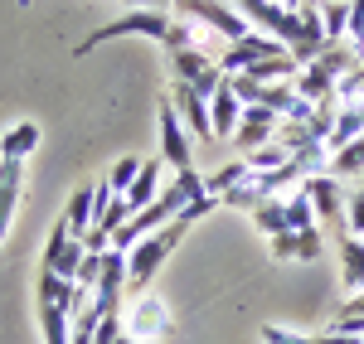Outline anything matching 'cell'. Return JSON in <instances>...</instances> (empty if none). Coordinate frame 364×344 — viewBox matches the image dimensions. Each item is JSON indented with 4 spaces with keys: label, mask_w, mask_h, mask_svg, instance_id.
Masks as SVG:
<instances>
[{
    "label": "cell",
    "mask_w": 364,
    "mask_h": 344,
    "mask_svg": "<svg viewBox=\"0 0 364 344\" xmlns=\"http://www.w3.org/2000/svg\"><path fill=\"white\" fill-rule=\"evenodd\" d=\"M190 233V223L185 218H175V223H166V228H156L151 238H141L136 248L127 253V291L132 296H146V287L156 282V272H161V262L180 248V238Z\"/></svg>",
    "instance_id": "6da1fadb"
},
{
    "label": "cell",
    "mask_w": 364,
    "mask_h": 344,
    "mask_svg": "<svg viewBox=\"0 0 364 344\" xmlns=\"http://www.w3.org/2000/svg\"><path fill=\"white\" fill-rule=\"evenodd\" d=\"M170 20H185V25H195V29H209V34H219L224 44H238V39L252 34V25L228 5V0H175V5H170Z\"/></svg>",
    "instance_id": "7a4b0ae2"
},
{
    "label": "cell",
    "mask_w": 364,
    "mask_h": 344,
    "mask_svg": "<svg viewBox=\"0 0 364 344\" xmlns=\"http://www.w3.org/2000/svg\"><path fill=\"white\" fill-rule=\"evenodd\" d=\"M73 306H78V287L54 277V272H39V325H44V344H68Z\"/></svg>",
    "instance_id": "3957f363"
},
{
    "label": "cell",
    "mask_w": 364,
    "mask_h": 344,
    "mask_svg": "<svg viewBox=\"0 0 364 344\" xmlns=\"http://www.w3.org/2000/svg\"><path fill=\"white\" fill-rule=\"evenodd\" d=\"M127 34H146V39H156V44L166 49L170 15H166V10H132V15H122V20H112V25L92 29V39H87V44H78V54L97 49V44H107V39H127Z\"/></svg>",
    "instance_id": "277c9868"
},
{
    "label": "cell",
    "mask_w": 364,
    "mask_h": 344,
    "mask_svg": "<svg viewBox=\"0 0 364 344\" xmlns=\"http://www.w3.org/2000/svg\"><path fill=\"white\" fill-rule=\"evenodd\" d=\"M170 83H190L209 102L219 83H224V68H219V58H209L204 49H175L170 54Z\"/></svg>",
    "instance_id": "5b68a950"
},
{
    "label": "cell",
    "mask_w": 364,
    "mask_h": 344,
    "mask_svg": "<svg viewBox=\"0 0 364 344\" xmlns=\"http://www.w3.org/2000/svg\"><path fill=\"white\" fill-rule=\"evenodd\" d=\"M122 325H127V340H136V344H161V340H170V330H175L161 296H136V301L122 311Z\"/></svg>",
    "instance_id": "8992f818"
},
{
    "label": "cell",
    "mask_w": 364,
    "mask_h": 344,
    "mask_svg": "<svg viewBox=\"0 0 364 344\" xmlns=\"http://www.w3.org/2000/svg\"><path fill=\"white\" fill-rule=\"evenodd\" d=\"M170 107L180 116V126L190 131L195 145H214V121H209V102L199 97L190 83H170Z\"/></svg>",
    "instance_id": "52a82bcc"
},
{
    "label": "cell",
    "mask_w": 364,
    "mask_h": 344,
    "mask_svg": "<svg viewBox=\"0 0 364 344\" xmlns=\"http://www.w3.org/2000/svg\"><path fill=\"white\" fill-rule=\"evenodd\" d=\"M161 165H170L175 174L195 170V141H190V131L180 126V116H175V107H161Z\"/></svg>",
    "instance_id": "ba28073f"
},
{
    "label": "cell",
    "mask_w": 364,
    "mask_h": 344,
    "mask_svg": "<svg viewBox=\"0 0 364 344\" xmlns=\"http://www.w3.org/2000/svg\"><path fill=\"white\" fill-rule=\"evenodd\" d=\"M287 54L277 39H267V34H257L252 29L248 39H238V44H224V54H219V68H224V78H233V73H248V68H257V63H267V58Z\"/></svg>",
    "instance_id": "9c48e42d"
},
{
    "label": "cell",
    "mask_w": 364,
    "mask_h": 344,
    "mask_svg": "<svg viewBox=\"0 0 364 344\" xmlns=\"http://www.w3.org/2000/svg\"><path fill=\"white\" fill-rule=\"evenodd\" d=\"M83 257H87V243H83V238H73L63 223H54V238L44 243V272H54V277H63V282H73L78 267H83Z\"/></svg>",
    "instance_id": "30bf717a"
},
{
    "label": "cell",
    "mask_w": 364,
    "mask_h": 344,
    "mask_svg": "<svg viewBox=\"0 0 364 344\" xmlns=\"http://www.w3.org/2000/svg\"><path fill=\"white\" fill-rule=\"evenodd\" d=\"M301 194L316 209V223H331V228H345V199H340V184L331 174H311L301 184Z\"/></svg>",
    "instance_id": "8fae6325"
},
{
    "label": "cell",
    "mask_w": 364,
    "mask_h": 344,
    "mask_svg": "<svg viewBox=\"0 0 364 344\" xmlns=\"http://www.w3.org/2000/svg\"><path fill=\"white\" fill-rule=\"evenodd\" d=\"M277 126H282V116L272 112V107H243V121H238L233 141L252 155V150H262V145L277 141Z\"/></svg>",
    "instance_id": "7c38bea8"
},
{
    "label": "cell",
    "mask_w": 364,
    "mask_h": 344,
    "mask_svg": "<svg viewBox=\"0 0 364 344\" xmlns=\"http://www.w3.org/2000/svg\"><path fill=\"white\" fill-rule=\"evenodd\" d=\"M272 243V262H316L321 248H326V233L321 228H306V233H277L267 238Z\"/></svg>",
    "instance_id": "4fadbf2b"
},
{
    "label": "cell",
    "mask_w": 364,
    "mask_h": 344,
    "mask_svg": "<svg viewBox=\"0 0 364 344\" xmlns=\"http://www.w3.org/2000/svg\"><path fill=\"white\" fill-rule=\"evenodd\" d=\"M209 121H214V141H228L233 131H238V121H243V102H238V92L233 83H219V92L209 97Z\"/></svg>",
    "instance_id": "5bb4252c"
},
{
    "label": "cell",
    "mask_w": 364,
    "mask_h": 344,
    "mask_svg": "<svg viewBox=\"0 0 364 344\" xmlns=\"http://www.w3.org/2000/svg\"><path fill=\"white\" fill-rule=\"evenodd\" d=\"M20 184H25V165L20 160H0V248H5L15 209H20Z\"/></svg>",
    "instance_id": "9a60e30c"
},
{
    "label": "cell",
    "mask_w": 364,
    "mask_h": 344,
    "mask_svg": "<svg viewBox=\"0 0 364 344\" xmlns=\"http://www.w3.org/2000/svg\"><path fill=\"white\" fill-rule=\"evenodd\" d=\"M92 204H97V184H78L58 223L73 233V238H87V233H92Z\"/></svg>",
    "instance_id": "2e32d148"
},
{
    "label": "cell",
    "mask_w": 364,
    "mask_h": 344,
    "mask_svg": "<svg viewBox=\"0 0 364 344\" xmlns=\"http://www.w3.org/2000/svg\"><path fill=\"white\" fill-rule=\"evenodd\" d=\"M161 189H166V179H161V160H141V174L132 179V189H127L122 199H127V209H132V213H141L146 204H156V194H161Z\"/></svg>",
    "instance_id": "e0dca14e"
},
{
    "label": "cell",
    "mask_w": 364,
    "mask_h": 344,
    "mask_svg": "<svg viewBox=\"0 0 364 344\" xmlns=\"http://www.w3.org/2000/svg\"><path fill=\"white\" fill-rule=\"evenodd\" d=\"M34 145H39V126H34V121H15V126L0 136V160H20V165H25L29 155H34Z\"/></svg>",
    "instance_id": "ac0fdd59"
},
{
    "label": "cell",
    "mask_w": 364,
    "mask_h": 344,
    "mask_svg": "<svg viewBox=\"0 0 364 344\" xmlns=\"http://www.w3.org/2000/svg\"><path fill=\"white\" fill-rule=\"evenodd\" d=\"M360 136H364V112H360V107H340L336 126H331V136H326V150L336 155V150H345V145L360 141Z\"/></svg>",
    "instance_id": "d6986e66"
},
{
    "label": "cell",
    "mask_w": 364,
    "mask_h": 344,
    "mask_svg": "<svg viewBox=\"0 0 364 344\" xmlns=\"http://www.w3.org/2000/svg\"><path fill=\"white\" fill-rule=\"evenodd\" d=\"M340 262H345V267H340V272H345V287L364 291V243L360 238H350V233L340 238Z\"/></svg>",
    "instance_id": "ffe728a7"
},
{
    "label": "cell",
    "mask_w": 364,
    "mask_h": 344,
    "mask_svg": "<svg viewBox=\"0 0 364 344\" xmlns=\"http://www.w3.org/2000/svg\"><path fill=\"white\" fill-rule=\"evenodd\" d=\"M326 174H331V179H355V174H364V136L360 141H350L345 145V150H336V155H331V165H326Z\"/></svg>",
    "instance_id": "44dd1931"
},
{
    "label": "cell",
    "mask_w": 364,
    "mask_h": 344,
    "mask_svg": "<svg viewBox=\"0 0 364 344\" xmlns=\"http://www.w3.org/2000/svg\"><path fill=\"white\" fill-rule=\"evenodd\" d=\"M321 25H326V44H345V34H350V5L321 0Z\"/></svg>",
    "instance_id": "7402d4cb"
},
{
    "label": "cell",
    "mask_w": 364,
    "mask_h": 344,
    "mask_svg": "<svg viewBox=\"0 0 364 344\" xmlns=\"http://www.w3.org/2000/svg\"><path fill=\"white\" fill-rule=\"evenodd\" d=\"M252 223L267 233V238H277V233H287V199H267L252 209Z\"/></svg>",
    "instance_id": "603a6c76"
},
{
    "label": "cell",
    "mask_w": 364,
    "mask_h": 344,
    "mask_svg": "<svg viewBox=\"0 0 364 344\" xmlns=\"http://www.w3.org/2000/svg\"><path fill=\"white\" fill-rule=\"evenodd\" d=\"M336 102L340 107H364V58L336 83Z\"/></svg>",
    "instance_id": "cb8c5ba5"
},
{
    "label": "cell",
    "mask_w": 364,
    "mask_h": 344,
    "mask_svg": "<svg viewBox=\"0 0 364 344\" xmlns=\"http://www.w3.org/2000/svg\"><path fill=\"white\" fill-rule=\"evenodd\" d=\"M243 174H248V165H243V160H233V165H224V170H214V174H204V194H214V199L224 204V194L238 184V179H243Z\"/></svg>",
    "instance_id": "d4e9b609"
},
{
    "label": "cell",
    "mask_w": 364,
    "mask_h": 344,
    "mask_svg": "<svg viewBox=\"0 0 364 344\" xmlns=\"http://www.w3.org/2000/svg\"><path fill=\"white\" fill-rule=\"evenodd\" d=\"M306 228H321L316 223V209H311L306 194H291L287 199V233H306Z\"/></svg>",
    "instance_id": "484cf974"
},
{
    "label": "cell",
    "mask_w": 364,
    "mask_h": 344,
    "mask_svg": "<svg viewBox=\"0 0 364 344\" xmlns=\"http://www.w3.org/2000/svg\"><path fill=\"white\" fill-rule=\"evenodd\" d=\"M291 155L282 150L277 141L272 145H262V150H252V155H243V165H248V174H267V170H277V165H287Z\"/></svg>",
    "instance_id": "4316f807"
},
{
    "label": "cell",
    "mask_w": 364,
    "mask_h": 344,
    "mask_svg": "<svg viewBox=\"0 0 364 344\" xmlns=\"http://www.w3.org/2000/svg\"><path fill=\"white\" fill-rule=\"evenodd\" d=\"M136 174H141V155H122V160L112 165V174H107V189L122 199V194L132 189V179H136Z\"/></svg>",
    "instance_id": "83f0119b"
},
{
    "label": "cell",
    "mask_w": 364,
    "mask_h": 344,
    "mask_svg": "<svg viewBox=\"0 0 364 344\" xmlns=\"http://www.w3.org/2000/svg\"><path fill=\"white\" fill-rule=\"evenodd\" d=\"M345 233L364 243V184L350 194V204H345Z\"/></svg>",
    "instance_id": "f1b7e54d"
},
{
    "label": "cell",
    "mask_w": 364,
    "mask_h": 344,
    "mask_svg": "<svg viewBox=\"0 0 364 344\" xmlns=\"http://www.w3.org/2000/svg\"><path fill=\"white\" fill-rule=\"evenodd\" d=\"M127 335V325H122V311H107V316L97 320V330H92V344H117Z\"/></svg>",
    "instance_id": "f546056e"
},
{
    "label": "cell",
    "mask_w": 364,
    "mask_h": 344,
    "mask_svg": "<svg viewBox=\"0 0 364 344\" xmlns=\"http://www.w3.org/2000/svg\"><path fill=\"white\" fill-rule=\"evenodd\" d=\"M345 44L364 58V0H350V34H345Z\"/></svg>",
    "instance_id": "4dcf8cb0"
},
{
    "label": "cell",
    "mask_w": 364,
    "mask_h": 344,
    "mask_svg": "<svg viewBox=\"0 0 364 344\" xmlns=\"http://www.w3.org/2000/svg\"><path fill=\"white\" fill-rule=\"evenodd\" d=\"M262 344H311V335L282 330V325H262Z\"/></svg>",
    "instance_id": "1f68e13d"
},
{
    "label": "cell",
    "mask_w": 364,
    "mask_h": 344,
    "mask_svg": "<svg viewBox=\"0 0 364 344\" xmlns=\"http://www.w3.org/2000/svg\"><path fill=\"white\" fill-rule=\"evenodd\" d=\"M311 344H364V335H345V330H331V335H316Z\"/></svg>",
    "instance_id": "d6a6232c"
},
{
    "label": "cell",
    "mask_w": 364,
    "mask_h": 344,
    "mask_svg": "<svg viewBox=\"0 0 364 344\" xmlns=\"http://www.w3.org/2000/svg\"><path fill=\"white\" fill-rule=\"evenodd\" d=\"M136 10H166V5H175V0H132Z\"/></svg>",
    "instance_id": "836d02e7"
},
{
    "label": "cell",
    "mask_w": 364,
    "mask_h": 344,
    "mask_svg": "<svg viewBox=\"0 0 364 344\" xmlns=\"http://www.w3.org/2000/svg\"><path fill=\"white\" fill-rule=\"evenodd\" d=\"M117 344H136V340H127V335H122V340H117Z\"/></svg>",
    "instance_id": "e575fe53"
}]
</instances>
